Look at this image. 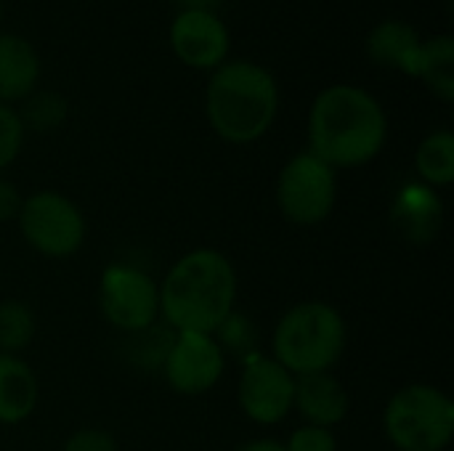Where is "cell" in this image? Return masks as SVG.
I'll return each instance as SVG.
<instances>
[{
	"instance_id": "obj_7",
	"label": "cell",
	"mask_w": 454,
	"mask_h": 451,
	"mask_svg": "<svg viewBox=\"0 0 454 451\" xmlns=\"http://www.w3.org/2000/svg\"><path fill=\"white\" fill-rule=\"evenodd\" d=\"M338 199L335 170L311 152L295 154L279 173L277 205L290 223L317 226L330 218Z\"/></svg>"
},
{
	"instance_id": "obj_15",
	"label": "cell",
	"mask_w": 454,
	"mask_h": 451,
	"mask_svg": "<svg viewBox=\"0 0 454 451\" xmlns=\"http://www.w3.org/2000/svg\"><path fill=\"white\" fill-rule=\"evenodd\" d=\"M40 77L35 48L19 35H0V104L24 101Z\"/></svg>"
},
{
	"instance_id": "obj_16",
	"label": "cell",
	"mask_w": 454,
	"mask_h": 451,
	"mask_svg": "<svg viewBox=\"0 0 454 451\" xmlns=\"http://www.w3.org/2000/svg\"><path fill=\"white\" fill-rule=\"evenodd\" d=\"M367 53H370L372 61H378L383 66L402 69L404 74L415 77L418 53H420V37L404 21H383L380 27H375L370 32Z\"/></svg>"
},
{
	"instance_id": "obj_1",
	"label": "cell",
	"mask_w": 454,
	"mask_h": 451,
	"mask_svg": "<svg viewBox=\"0 0 454 451\" xmlns=\"http://www.w3.org/2000/svg\"><path fill=\"white\" fill-rule=\"evenodd\" d=\"M388 120L378 98L356 85H333L311 106V154L335 167H359L375 159L386 144Z\"/></svg>"
},
{
	"instance_id": "obj_9",
	"label": "cell",
	"mask_w": 454,
	"mask_h": 451,
	"mask_svg": "<svg viewBox=\"0 0 454 451\" xmlns=\"http://www.w3.org/2000/svg\"><path fill=\"white\" fill-rule=\"evenodd\" d=\"M226 369V354L213 335L176 332L162 356V375L176 393L200 396L218 385Z\"/></svg>"
},
{
	"instance_id": "obj_26",
	"label": "cell",
	"mask_w": 454,
	"mask_h": 451,
	"mask_svg": "<svg viewBox=\"0 0 454 451\" xmlns=\"http://www.w3.org/2000/svg\"><path fill=\"white\" fill-rule=\"evenodd\" d=\"M237 451H287L282 441H274V439H258V441H250L245 447H239Z\"/></svg>"
},
{
	"instance_id": "obj_6",
	"label": "cell",
	"mask_w": 454,
	"mask_h": 451,
	"mask_svg": "<svg viewBox=\"0 0 454 451\" xmlns=\"http://www.w3.org/2000/svg\"><path fill=\"white\" fill-rule=\"evenodd\" d=\"M24 242L45 258H72L85 242L80 207L59 191H35L16 215Z\"/></svg>"
},
{
	"instance_id": "obj_10",
	"label": "cell",
	"mask_w": 454,
	"mask_h": 451,
	"mask_svg": "<svg viewBox=\"0 0 454 451\" xmlns=\"http://www.w3.org/2000/svg\"><path fill=\"white\" fill-rule=\"evenodd\" d=\"M239 407L258 425H277L293 412L295 375L287 372L277 359L253 354L245 359L239 377Z\"/></svg>"
},
{
	"instance_id": "obj_11",
	"label": "cell",
	"mask_w": 454,
	"mask_h": 451,
	"mask_svg": "<svg viewBox=\"0 0 454 451\" xmlns=\"http://www.w3.org/2000/svg\"><path fill=\"white\" fill-rule=\"evenodd\" d=\"M170 45L189 66H218L229 51L226 24L213 11H181L170 27Z\"/></svg>"
},
{
	"instance_id": "obj_17",
	"label": "cell",
	"mask_w": 454,
	"mask_h": 451,
	"mask_svg": "<svg viewBox=\"0 0 454 451\" xmlns=\"http://www.w3.org/2000/svg\"><path fill=\"white\" fill-rule=\"evenodd\" d=\"M420 77L442 101L454 98V40L450 35H439L428 43H420L418 69Z\"/></svg>"
},
{
	"instance_id": "obj_3",
	"label": "cell",
	"mask_w": 454,
	"mask_h": 451,
	"mask_svg": "<svg viewBox=\"0 0 454 451\" xmlns=\"http://www.w3.org/2000/svg\"><path fill=\"white\" fill-rule=\"evenodd\" d=\"M279 90L274 77L250 61L221 64L207 85V117L213 130L231 144L258 141L274 122Z\"/></svg>"
},
{
	"instance_id": "obj_20",
	"label": "cell",
	"mask_w": 454,
	"mask_h": 451,
	"mask_svg": "<svg viewBox=\"0 0 454 451\" xmlns=\"http://www.w3.org/2000/svg\"><path fill=\"white\" fill-rule=\"evenodd\" d=\"M67 117V101L59 93H29L24 98V109L19 114L24 128H32L37 133H48L59 128Z\"/></svg>"
},
{
	"instance_id": "obj_21",
	"label": "cell",
	"mask_w": 454,
	"mask_h": 451,
	"mask_svg": "<svg viewBox=\"0 0 454 451\" xmlns=\"http://www.w3.org/2000/svg\"><path fill=\"white\" fill-rule=\"evenodd\" d=\"M215 343L221 346V351H231V354H245L253 356V348H255V330L250 324L247 316L242 314H229L226 322L215 330Z\"/></svg>"
},
{
	"instance_id": "obj_19",
	"label": "cell",
	"mask_w": 454,
	"mask_h": 451,
	"mask_svg": "<svg viewBox=\"0 0 454 451\" xmlns=\"http://www.w3.org/2000/svg\"><path fill=\"white\" fill-rule=\"evenodd\" d=\"M35 338V314L21 300L0 303V354L16 356Z\"/></svg>"
},
{
	"instance_id": "obj_22",
	"label": "cell",
	"mask_w": 454,
	"mask_h": 451,
	"mask_svg": "<svg viewBox=\"0 0 454 451\" xmlns=\"http://www.w3.org/2000/svg\"><path fill=\"white\" fill-rule=\"evenodd\" d=\"M24 141V125L19 120V112H13L8 104H0V170H5L21 152Z\"/></svg>"
},
{
	"instance_id": "obj_2",
	"label": "cell",
	"mask_w": 454,
	"mask_h": 451,
	"mask_svg": "<svg viewBox=\"0 0 454 451\" xmlns=\"http://www.w3.org/2000/svg\"><path fill=\"white\" fill-rule=\"evenodd\" d=\"M237 271L231 260L210 247L186 253L160 284V314L176 332L215 335L234 311Z\"/></svg>"
},
{
	"instance_id": "obj_23",
	"label": "cell",
	"mask_w": 454,
	"mask_h": 451,
	"mask_svg": "<svg viewBox=\"0 0 454 451\" xmlns=\"http://www.w3.org/2000/svg\"><path fill=\"white\" fill-rule=\"evenodd\" d=\"M287 451H338V441L333 431L317 428V425H303L293 431V436L285 444Z\"/></svg>"
},
{
	"instance_id": "obj_8",
	"label": "cell",
	"mask_w": 454,
	"mask_h": 451,
	"mask_svg": "<svg viewBox=\"0 0 454 451\" xmlns=\"http://www.w3.org/2000/svg\"><path fill=\"white\" fill-rule=\"evenodd\" d=\"M98 308L114 330L141 335L152 330L160 316V287L146 271L112 263L101 274Z\"/></svg>"
},
{
	"instance_id": "obj_5",
	"label": "cell",
	"mask_w": 454,
	"mask_h": 451,
	"mask_svg": "<svg viewBox=\"0 0 454 451\" xmlns=\"http://www.w3.org/2000/svg\"><path fill=\"white\" fill-rule=\"evenodd\" d=\"M383 431L399 451L450 449L454 439V401L436 385H404L386 404Z\"/></svg>"
},
{
	"instance_id": "obj_12",
	"label": "cell",
	"mask_w": 454,
	"mask_h": 451,
	"mask_svg": "<svg viewBox=\"0 0 454 451\" xmlns=\"http://www.w3.org/2000/svg\"><path fill=\"white\" fill-rule=\"evenodd\" d=\"M444 223V205L426 183L404 186L391 202V226L410 245H428Z\"/></svg>"
},
{
	"instance_id": "obj_4",
	"label": "cell",
	"mask_w": 454,
	"mask_h": 451,
	"mask_svg": "<svg viewBox=\"0 0 454 451\" xmlns=\"http://www.w3.org/2000/svg\"><path fill=\"white\" fill-rule=\"evenodd\" d=\"M348 346V330L338 308L322 300L293 306L277 324L271 351L295 377L330 372Z\"/></svg>"
},
{
	"instance_id": "obj_25",
	"label": "cell",
	"mask_w": 454,
	"mask_h": 451,
	"mask_svg": "<svg viewBox=\"0 0 454 451\" xmlns=\"http://www.w3.org/2000/svg\"><path fill=\"white\" fill-rule=\"evenodd\" d=\"M21 202H24V199H21L19 189H16L11 181L0 178V223L16 218L19 210H21Z\"/></svg>"
},
{
	"instance_id": "obj_18",
	"label": "cell",
	"mask_w": 454,
	"mask_h": 451,
	"mask_svg": "<svg viewBox=\"0 0 454 451\" xmlns=\"http://www.w3.org/2000/svg\"><path fill=\"white\" fill-rule=\"evenodd\" d=\"M415 167L426 186H450L454 181V136L450 130H436L423 138L415 154Z\"/></svg>"
},
{
	"instance_id": "obj_13",
	"label": "cell",
	"mask_w": 454,
	"mask_h": 451,
	"mask_svg": "<svg viewBox=\"0 0 454 451\" xmlns=\"http://www.w3.org/2000/svg\"><path fill=\"white\" fill-rule=\"evenodd\" d=\"M348 407H351V401H348L346 388L330 372L295 377L293 409L306 420V425L330 431L333 425H340L348 417Z\"/></svg>"
},
{
	"instance_id": "obj_14",
	"label": "cell",
	"mask_w": 454,
	"mask_h": 451,
	"mask_svg": "<svg viewBox=\"0 0 454 451\" xmlns=\"http://www.w3.org/2000/svg\"><path fill=\"white\" fill-rule=\"evenodd\" d=\"M37 377L32 367L11 354H0V425L24 423L37 407Z\"/></svg>"
},
{
	"instance_id": "obj_27",
	"label": "cell",
	"mask_w": 454,
	"mask_h": 451,
	"mask_svg": "<svg viewBox=\"0 0 454 451\" xmlns=\"http://www.w3.org/2000/svg\"><path fill=\"white\" fill-rule=\"evenodd\" d=\"M186 8L184 11H210L218 0H181Z\"/></svg>"
},
{
	"instance_id": "obj_24",
	"label": "cell",
	"mask_w": 454,
	"mask_h": 451,
	"mask_svg": "<svg viewBox=\"0 0 454 451\" xmlns=\"http://www.w3.org/2000/svg\"><path fill=\"white\" fill-rule=\"evenodd\" d=\"M64 451H117V441L109 431L101 428H82L72 433L64 444Z\"/></svg>"
}]
</instances>
